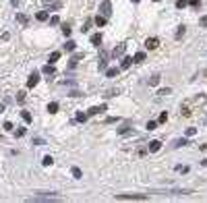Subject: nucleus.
I'll use <instances>...</instances> for the list:
<instances>
[{
	"label": "nucleus",
	"mask_w": 207,
	"mask_h": 203,
	"mask_svg": "<svg viewBox=\"0 0 207 203\" xmlns=\"http://www.w3.org/2000/svg\"><path fill=\"white\" fill-rule=\"evenodd\" d=\"M58 58H60V52H52V54H50V64H54Z\"/></svg>",
	"instance_id": "nucleus-17"
},
{
	"label": "nucleus",
	"mask_w": 207,
	"mask_h": 203,
	"mask_svg": "<svg viewBox=\"0 0 207 203\" xmlns=\"http://www.w3.org/2000/svg\"><path fill=\"white\" fill-rule=\"evenodd\" d=\"M0 112H4V106H2V104H0Z\"/></svg>",
	"instance_id": "nucleus-43"
},
{
	"label": "nucleus",
	"mask_w": 207,
	"mask_h": 203,
	"mask_svg": "<svg viewBox=\"0 0 207 203\" xmlns=\"http://www.w3.org/2000/svg\"><path fill=\"white\" fill-rule=\"evenodd\" d=\"M83 56H85V54H83V52H77V54H75V56H73V58H71V66H75V64H77V62H79V60H83Z\"/></svg>",
	"instance_id": "nucleus-9"
},
{
	"label": "nucleus",
	"mask_w": 207,
	"mask_h": 203,
	"mask_svg": "<svg viewBox=\"0 0 207 203\" xmlns=\"http://www.w3.org/2000/svg\"><path fill=\"white\" fill-rule=\"evenodd\" d=\"M118 73H120V69H116V66H114V69H108V71H106V77L114 79V77H118Z\"/></svg>",
	"instance_id": "nucleus-8"
},
{
	"label": "nucleus",
	"mask_w": 207,
	"mask_h": 203,
	"mask_svg": "<svg viewBox=\"0 0 207 203\" xmlns=\"http://www.w3.org/2000/svg\"><path fill=\"white\" fill-rule=\"evenodd\" d=\"M89 25H91V21H87V23H85V25L81 27V31H83V33H87V31H89Z\"/></svg>",
	"instance_id": "nucleus-32"
},
{
	"label": "nucleus",
	"mask_w": 207,
	"mask_h": 203,
	"mask_svg": "<svg viewBox=\"0 0 207 203\" xmlns=\"http://www.w3.org/2000/svg\"><path fill=\"white\" fill-rule=\"evenodd\" d=\"M21 116H23V120L25 122H31V114H29V112H23Z\"/></svg>",
	"instance_id": "nucleus-28"
},
{
	"label": "nucleus",
	"mask_w": 207,
	"mask_h": 203,
	"mask_svg": "<svg viewBox=\"0 0 207 203\" xmlns=\"http://www.w3.org/2000/svg\"><path fill=\"white\" fill-rule=\"evenodd\" d=\"M186 143H189L186 139H180V141H176V143H174V147H180V145H186Z\"/></svg>",
	"instance_id": "nucleus-30"
},
{
	"label": "nucleus",
	"mask_w": 207,
	"mask_h": 203,
	"mask_svg": "<svg viewBox=\"0 0 207 203\" xmlns=\"http://www.w3.org/2000/svg\"><path fill=\"white\" fill-rule=\"evenodd\" d=\"M106 21H108V19H106V17H102V15H97V17H95V25H97V27H104V25H106Z\"/></svg>",
	"instance_id": "nucleus-12"
},
{
	"label": "nucleus",
	"mask_w": 207,
	"mask_h": 203,
	"mask_svg": "<svg viewBox=\"0 0 207 203\" xmlns=\"http://www.w3.org/2000/svg\"><path fill=\"white\" fill-rule=\"evenodd\" d=\"M149 83H151V85H158V83H160V77H158V75H155V77H151V81H149Z\"/></svg>",
	"instance_id": "nucleus-36"
},
{
	"label": "nucleus",
	"mask_w": 207,
	"mask_h": 203,
	"mask_svg": "<svg viewBox=\"0 0 207 203\" xmlns=\"http://www.w3.org/2000/svg\"><path fill=\"white\" fill-rule=\"evenodd\" d=\"M64 50H66V52H73V50H75V41L69 40L66 44H64Z\"/></svg>",
	"instance_id": "nucleus-16"
},
{
	"label": "nucleus",
	"mask_w": 207,
	"mask_h": 203,
	"mask_svg": "<svg viewBox=\"0 0 207 203\" xmlns=\"http://www.w3.org/2000/svg\"><path fill=\"white\" fill-rule=\"evenodd\" d=\"M153 2H160V0H153Z\"/></svg>",
	"instance_id": "nucleus-44"
},
{
	"label": "nucleus",
	"mask_w": 207,
	"mask_h": 203,
	"mask_svg": "<svg viewBox=\"0 0 207 203\" xmlns=\"http://www.w3.org/2000/svg\"><path fill=\"white\" fill-rule=\"evenodd\" d=\"M130 62H133V58H130V56H124L120 66H122V69H128V66H130Z\"/></svg>",
	"instance_id": "nucleus-15"
},
{
	"label": "nucleus",
	"mask_w": 207,
	"mask_h": 203,
	"mask_svg": "<svg viewBox=\"0 0 207 203\" xmlns=\"http://www.w3.org/2000/svg\"><path fill=\"white\" fill-rule=\"evenodd\" d=\"M48 112H50V114H56V112H58V104H56V102L48 104Z\"/></svg>",
	"instance_id": "nucleus-14"
},
{
	"label": "nucleus",
	"mask_w": 207,
	"mask_h": 203,
	"mask_svg": "<svg viewBox=\"0 0 207 203\" xmlns=\"http://www.w3.org/2000/svg\"><path fill=\"white\" fill-rule=\"evenodd\" d=\"M158 44H160L158 38H147V40H145V48H147V50H155Z\"/></svg>",
	"instance_id": "nucleus-4"
},
{
	"label": "nucleus",
	"mask_w": 207,
	"mask_h": 203,
	"mask_svg": "<svg viewBox=\"0 0 207 203\" xmlns=\"http://www.w3.org/2000/svg\"><path fill=\"white\" fill-rule=\"evenodd\" d=\"M71 174H73L75 178H83V172H81V168H77V166H73V168H71Z\"/></svg>",
	"instance_id": "nucleus-10"
},
{
	"label": "nucleus",
	"mask_w": 207,
	"mask_h": 203,
	"mask_svg": "<svg viewBox=\"0 0 207 203\" xmlns=\"http://www.w3.org/2000/svg\"><path fill=\"white\" fill-rule=\"evenodd\" d=\"M143 60H145V54H143V52H137V54L133 56V62H143Z\"/></svg>",
	"instance_id": "nucleus-13"
},
{
	"label": "nucleus",
	"mask_w": 207,
	"mask_h": 203,
	"mask_svg": "<svg viewBox=\"0 0 207 203\" xmlns=\"http://www.w3.org/2000/svg\"><path fill=\"white\" fill-rule=\"evenodd\" d=\"M195 133H197V128H195V126H189V128H186V137H193Z\"/></svg>",
	"instance_id": "nucleus-24"
},
{
	"label": "nucleus",
	"mask_w": 207,
	"mask_h": 203,
	"mask_svg": "<svg viewBox=\"0 0 207 203\" xmlns=\"http://www.w3.org/2000/svg\"><path fill=\"white\" fill-rule=\"evenodd\" d=\"M116 199L120 201H145V195H116Z\"/></svg>",
	"instance_id": "nucleus-2"
},
{
	"label": "nucleus",
	"mask_w": 207,
	"mask_h": 203,
	"mask_svg": "<svg viewBox=\"0 0 207 203\" xmlns=\"http://www.w3.org/2000/svg\"><path fill=\"white\" fill-rule=\"evenodd\" d=\"M38 81H40V75H38V73H33V75L27 79V87H29V89H31V87H35V85H38Z\"/></svg>",
	"instance_id": "nucleus-5"
},
{
	"label": "nucleus",
	"mask_w": 207,
	"mask_h": 203,
	"mask_svg": "<svg viewBox=\"0 0 207 203\" xmlns=\"http://www.w3.org/2000/svg\"><path fill=\"white\" fill-rule=\"evenodd\" d=\"M4 131H13V124L10 122H4Z\"/></svg>",
	"instance_id": "nucleus-39"
},
{
	"label": "nucleus",
	"mask_w": 207,
	"mask_h": 203,
	"mask_svg": "<svg viewBox=\"0 0 207 203\" xmlns=\"http://www.w3.org/2000/svg\"><path fill=\"white\" fill-rule=\"evenodd\" d=\"M106 110H108L106 104H102V106H93V108H89L87 116H95V114H102V112H106Z\"/></svg>",
	"instance_id": "nucleus-3"
},
{
	"label": "nucleus",
	"mask_w": 207,
	"mask_h": 203,
	"mask_svg": "<svg viewBox=\"0 0 207 203\" xmlns=\"http://www.w3.org/2000/svg\"><path fill=\"white\" fill-rule=\"evenodd\" d=\"M133 2H139V0H133Z\"/></svg>",
	"instance_id": "nucleus-45"
},
{
	"label": "nucleus",
	"mask_w": 207,
	"mask_h": 203,
	"mask_svg": "<svg viewBox=\"0 0 207 203\" xmlns=\"http://www.w3.org/2000/svg\"><path fill=\"white\" fill-rule=\"evenodd\" d=\"M189 4V0H176V8H184Z\"/></svg>",
	"instance_id": "nucleus-22"
},
{
	"label": "nucleus",
	"mask_w": 207,
	"mask_h": 203,
	"mask_svg": "<svg viewBox=\"0 0 207 203\" xmlns=\"http://www.w3.org/2000/svg\"><path fill=\"white\" fill-rule=\"evenodd\" d=\"M58 21H60L58 17H52V19H50V23H52V25H58Z\"/></svg>",
	"instance_id": "nucleus-38"
},
{
	"label": "nucleus",
	"mask_w": 207,
	"mask_h": 203,
	"mask_svg": "<svg viewBox=\"0 0 207 203\" xmlns=\"http://www.w3.org/2000/svg\"><path fill=\"white\" fill-rule=\"evenodd\" d=\"M99 15L106 17V19L112 15V2H110V0H104V2L99 4Z\"/></svg>",
	"instance_id": "nucleus-1"
},
{
	"label": "nucleus",
	"mask_w": 207,
	"mask_h": 203,
	"mask_svg": "<svg viewBox=\"0 0 207 203\" xmlns=\"http://www.w3.org/2000/svg\"><path fill=\"white\" fill-rule=\"evenodd\" d=\"M176 170L182 172V174H186V172H189V166H176Z\"/></svg>",
	"instance_id": "nucleus-27"
},
{
	"label": "nucleus",
	"mask_w": 207,
	"mask_h": 203,
	"mask_svg": "<svg viewBox=\"0 0 207 203\" xmlns=\"http://www.w3.org/2000/svg\"><path fill=\"white\" fill-rule=\"evenodd\" d=\"M43 73L46 75H54V64H46L43 66Z\"/></svg>",
	"instance_id": "nucleus-18"
},
{
	"label": "nucleus",
	"mask_w": 207,
	"mask_h": 203,
	"mask_svg": "<svg viewBox=\"0 0 207 203\" xmlns=\"http://www.w3.org/2000/svg\"><path fill=\"white\" fill-rule=\"evenodd\" d=\"M91 44H93V46H99V44H102V33H93V35H91Z\"/></svg>",
	"instance_id": "nucleus-11"
},
{
	"label": "nucleus",
	"mask_w": 207,
	"mask_h": 203,
	"mask_svg": "<svg viewBox=\"0 0 207 203\" xmlns=\"http://www.w3.org/2000/svg\"><path fill=\"white\" fill-rule=\"evenodd\" d=\"M124 50H126V46H124V44L116 46V48H114V52H112V56H114V58H116V56H122V54H124Z\"/></svg>",
	"instance_id": "nucleus-7"
},
{
	"label": "nucleus",
	"mask_w": 207,
	"mask_h": 203,
	"mask_svg": "<svg viewBox=\"0 0 207 203\" xmlns=\"http://www.w3.org/2000/svg\"><path fill=\"white\" fill-rule=\"evenodd\" d=\"M43 166H52V164H54V160H52V158H50V156H46V158H43Z\"/></svg>",
	"instance_id": "nucleus-23"
},
{
	"label": "nucleus",
	"mask_w": 207,
	"mask_h": 203,
	"mask_svg": "<svg viewBox=\"0 0 207 203\" xmlns=\"http://www.w3.org/2000/svg\"><path fill=\"white\" fill-rule=\"evenodd\" d=\"M62 33H64V35H71V27L64 25V27H62Z\"/></svg>",
	"instance_id": "nucleus-33"
},
{
	"label": "nucleus",
	"mask_w": 207,
	"mask_h": 203,
	"mask_svg": "<svg viewBox=\"0 0 207 203\" xmlns=\"http://www.w3.org/2000/svg\"><path fill=\"white\" fill-rule=\"evenodd\" d=\"M189 4L191 6H199V0H189Z\"/></svg>",
	"instance_id": "nucleus-40"
},
{
	"label": "nucleus",
	"mask_w": 207,
	"mask_h": 203,
	"mask_svg": "<svg viewBox=\"0 0 207 203\" xmlns=\"http://www.w3.org/2000/svg\"><path fill=\"white\" fill-rule=\"evenodd\" d=\"M38 19H40V21H46V19H48V13H46V10L38 13Z\"/></svg>",
	"instance_id": "nucleus-26"
},
{
	"label": "nucleus",
	"mask_w": 207,
	"mask_h": 203,
	"mask_svg": "<svg viewBox=\"0 0 207 203\" xmlns=\"http://www.w3.org/2000/svg\"><path fill=\"white\" fill-rule=\"evenodd\" d=\"M17 19H19V21H21V23H27V17H25V15H19V17H17Z\"/></svg>",
	"instance_id": "nucleus-37"
},
{
	"label": "nucleus",
	"mask_w": 207,
	"mask_h": 203,
	"mask_svg": "<svg viewBox=\"0 0 207 203\" xmlns=\"http://www.w3.org/2000/svg\"><path fill=\"white\" fill-rule=\"evenodd\" d=\"M75 118H77L79 122H85V120H87V114H85V112H77V116H75Z\"/></svg>",
	"instance_id": "nucleus-20"
},
{
	"label": "nucleus",
	"mask_w": 207,
	"mask_h": 203,
	"mask_svg": "<svg viewBox=\"0 0 207 203\" xmlns=\"http://www.w3.org/2000/svg\"><path fill=\"white\" fill-rule=\"evenodd\" d=\"M184 33H186V29H184V27L180 25V27H178V31H176V40H180V38H182Z\"/></svg>",
	"instance_id": "nucleus-19"
},
{
	"label": "nucleus",
	"mask_w": 207,
	"mask_h": 203,
	"mask_svg": "<svg viewBox=\"0 0 207 203\" xmlns=\"http://www.w3.org/2000/svg\"><path fill=\"white\" fill-rule=\"evenodd\" d=\"M155 126H158V122H155V120H149V122H147V131H153Z\"/></svg>",
	"instance_id": "nucleus-25"
},
{
	"label": "nucleus",
	"mask_w": 207,
	"mask_h": 203,
	"mask_svg": "<svg viewBox=\"0 0 207 203\" xmlns=\"http://www.w3.org/2000/svg\"><path fill=\"white\" fill-rule=\"evenodd\" d=\"M168 93H172V89H168V87H166V89H160V95H168Z\"/></svg>",
	"instance_id": "nucleus-35"
},
{
	"label": "nucleus",
	"mask_w": 207,
	"mask_h": 203,
	"mask_svg": "<svg viewBox=\"0 0 207 203\" xmlns=\"http://www.w3.org/2000/svg\"><path fill=\"white\" fill-rule=\"evenodd\" d=\"M15 135H17V137H23V135H25V128H17Z\"/></svg>",
	"instance_id": "nucleus-34"
},
{
	"label": "nucleus",
	"mask_w": 207,
	"mask_h": 203,
	"mask_svg": "<svg viewBox=\"0 0 207 203\" xmlns=\"http://www.w3.org/2000/svg\"><path fill=\"white\" fill-rule=\"evenodd\" d=\"M128 133H133L128 126H120V128H118V135H128Z\"/></svg>",
	"instance_id": "nucleus-21"
},
{
	"label": "nucleus",
	"mask_w": 207,
	"mask_h": 203,
	"mask_svg": "<svg viewBox=\"0 0 207 203\" xmlns=\"http://www.w3.org/2000/svg\"><path fill=\"white\" fill-rule=\"evenodd\" d=\"M201 25H203V27H207V17H201Z\"/></svg>",
	"instance_id": "nucleus-41"
},
{
	"label": "nucleus",
	"mask_w": 207,
	"mask_h": 203,
	"mask_svg": "<svg viewBox=\"0 0 207 203\" xmlns=\"http://www.w3.org/2000/svg\"><path fill=\"white\" fill-rule=\"evenodd\" d=\"M10 2H13V4H15V6H17V4H19V0H10Z\"/></svg>",
	"instance_id": "nucleus-42"
},
{
	"label": "nucleus",
	"mask_w": 207,
	"mask_h": 203,
	"mask_svg": "<svg viewBox=\"0 0 207 203\" xmlns=\"http://www.w3.org/2000/svg\"><path fill=\"white\" fill-rule=\"evenodd\" d=\"M162 149V141H151L149 143V151L151 154H155V151H160Z\"/></svg>",
	"instance_id": "nucleus-6"
},
{
	"label": "nucleus",
	"mask_w": 207,
	"mask_h": 203,
	"mask_svg": "<svg viewBox=\"0 0 207 203\" xmlns=\"http://www.w3.org/2000/svg\"><path fill=\"white\" fill-rule=\"evenodd\" d=\"M166 120H168V114L162 112V114H160V118H158V122H166Z\"/></svg>",
	"instance_id": "nucleus-31"
},
{
	"label": "nucleus",
	"mask_w": 207,
	"mask_h": 203,
	"mask_svg": "<svg viewBox=\"0 0 207 203\" xmlns=\"http://www.w3.org/2000/svg\"><path fill=\"white\" fill-rule=\"evenodd\" d=\"M99 71H106V58H99Z\"/></svg>",
	"instance_id": "nucleus-29"
}]
</instances>
